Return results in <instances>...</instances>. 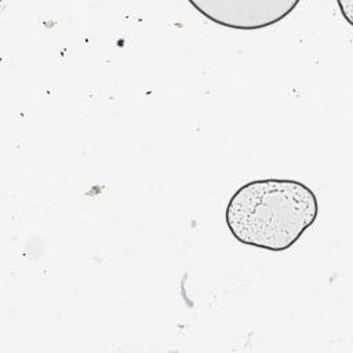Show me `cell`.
I'll return each instance as SVG.
<instances>
[{
    "label": "cell",
    "mask_w": 353,
    "mask_h": 353,
    "mask_svg": "<svg viewBox=\"0 0 353 353\" xmlns=\"http://www.w3.org/2000/svg\"><path fill=\"white\" fill-rule=\"evenodd\" d=\"M316 194L294 179H259L239 188L226 207L233 237L270 251L294 245L317 218Z\"/></svg>",
    "instance_id": "1"
},
{
    "label": "cell",
    "mask_w": 353,
    "mask_h": 353,
    "mask_svg": "<svg viewBox=\"0 0 353 353\" xmlns=\"http://www.w3.org/2000/svg\"><path fill=\"white\" fill-rule=\"evenodd\" d=\"M299 0H190L210 21L233 29H261L287 17Z\"/></svg>",
    "instance_id": "2"
}]
</instances>
